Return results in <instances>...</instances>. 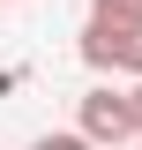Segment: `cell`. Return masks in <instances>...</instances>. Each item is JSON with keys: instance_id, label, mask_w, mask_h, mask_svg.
Wrapping results in <instances>:
<instances>
[{"instance_id": "6da1fadb", "label": "cell", "mask_w": 142, "mask_h": 150, "mask_svg": "<svg viewBox=\"0 0 142 150\" xmlns=\"http://www.w3.org/2000/svg\"><path fill=\"white\" fill-rule=\"evenodd\" d=\"M75 135H82L90 150H112V143H135V128H127V105L112 83H90L82 98H75Z\"/></svg>"}, {"instance_id": "7a4b0ae2", "label": "cell", "mask_w": 142, "mask_h": 150, "mask_svg": "<svg viewBox=\"0 0 142 150\" xmlns=\"http://www.w3.org/2000/svg\"><path fill=\"white\" fill-rule=\"evenodd\" d=\"M82 68H97V75H120V53H127V30H105V23H82Z\"/></svg>"}, {"instance_id": "3957f363", "label": "cell", "mask_w": 142, "mask_h": 150, "mask_svg": "<svg viewBox=\"0 0 142 150\" xmlns=\"http://www.w3.org/2000/svg\"><path fill=\"white\" fill-rule=\"evenodd\" d=\"M90 23H105V30H142V0H90Z\"/></svg>"}, {"instance_id": "277c9868", "label": "cell", "mask_w": 142, "mask_h": 150, "mask_svg": "<svg viewBox=\"0 0 142 150\" xmlns=\"http://www.w3.org/2000/svg\"><path fill=\"white\" fill-rule=\"evenodd\" d=\"M120 75L142 83V30H127V53H120Z\"/></svg>"}, {"instance_id": "5b68a950", "label": "cell", "mask_w": 142, "mask_h": 150, "mask_svg": "<svg viewBox=\"0 0 142 150\" xmlns=\"http://www.w3.org/2000/svg\"><path fill=\"white\" fill-rule=\"evenodd\" d=\"M30 150H90V143H82V135H75V128H53V135H37Z\"/></svg>"}, {"instance_id": "8992f818", "label": "cell", "mask_w": 142, "mask_h": 150, "mask_svg": "<svg viewBox=\"0 0 142 150\" xmlns=\"http://www.w3.org/2000/svg\"><path fill=\"white\" fill-rule=\"evenodd\" d=\"M120 105H127V128L142 135V83H127V90H120Z\"/></svg>"}, {"instance_id": "52a82bcc", "label": "cell", "mask_w": 142, "mask_h": 150, "mask_svg": "<svg viewBox=\"0 0 142 150\" xmlns=\"http://www.w3.org/2000/svg\"><path fill=\"white\" fill-rule=\"evenodd\" d=\"M0 8H15V0H0Z\"/></svg>"}, {"instance_id": "ba28073f", "label": "cell", "mask_w": 142, "mask_h": 150, "mask_svg": "<svg viewBox=\"0 0 142 150\" xmlns=\"http://www.w3.org/2000/svg\"><path fill=\"white\" fill-rule=\"evenodd\" d=\"M135 150H142V135H135Z\"/></svg>"}]
</instances>
